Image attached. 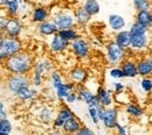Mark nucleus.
Instances as JSON below:
<instances>
[{
    "mask_svg": "<svg viewBox=\"0 0 152 135\" xmlns=\"http://www.w3.org/2000/svg\"><path fill=\"white\" fill-rule=\"evenodd\" d=\"M5 69L12 75H29L33 69L34 59L27 51H20L18 54L6 58Z\"/></svg>",
    "mask_w": 152,
    "mask_h": 135,
    "instance_id": "obj_1",
    "label": "nucleus"
},
{
    "mask_svg": "<svg viewBox=\"0 0 152 135\" xmlns=\"http://www.w3.org/2000/svg\"><path fill=\"white\" fill-rule=\"evenodd\" d=\"M53 63L48 58H40L34 62L32 72L29 75L31 78V85L34 87H40L42 86L45 82V76L48 75L50 71H53Z\"/></svg>",
    "mask_w": 152,
    "mask_h": 135,
    "instance_id": "obj_2",
    "label": "nucleus"
},
{
    "mask_svg": "<svg viewBox=\"0 0 152 135\" xmlns=\"http://www.w3.org/2000/svg\"><path fill=\"white\" fill-rule=\"evenodd\" d=\"M5 90L7 93L15 97L21 89L31 86V78L29 75H12L6 78L5 80Z\"/></svg>",
    "mask_w": 152,
    "mask_h": 135,
    "instance_id": "obj_3",
    "label": "nucleus"
},
{
    "mask_svg": "<svg viewBox=\"0 0 152 135\" xmlns=\"http://www.w3.org/2000/svg\"><path fill=\"white\" fill-rule=\"evenodd\" d=\"M126 54H128V50L121 48L117 43H115L114 40L107 43L105 45V57L108 63L113 66L119 65L121 62L126 57Z\"/></svg>",
    "mask_w": 152,
    "mask_h": 135,
    "instance_id": "obj_4",
    "label": "nucleus"
},
{
    "mask_svg": "<svg viewBox=\"0 0 152 135\" xmlns=\"http://www.w3.org/2000/svg\"><path fill=\"white\" fill-rule=\"evenodd\" d=\"M52 21L55 23L58 30L74 28L76 26L74 14L69 9H57L56 12L52 15Z\"/></svg>",
    "mask_w": 152,
    "mask_h": 135,
    "instance_id": "obj_5",
    "label": "nucleus"
},
{
    "mask_svg": "<svg viewBox=\"0 0 152 135\" xmlns=\"http://www.w3.org/2000/svg\"><path fill=\"white\" fill-rule=\"evenodd\" d=\"M69 49L72 50L73 55L78 59H86L90 54V44L84 38H77L72 41L69 44Z\"/></svg>",
    "mask_w": 152,
    "mask_h": 135,
    "instance_id": "obj_6",
    "label": "nucleus"
},
{
    "mask_svg": "<svg viewBox=\"0 0 152 135\" xmlns=\"http://www.w3.org/2000/svg\"><path fill=\"white\" fill-rule=\"evenodd\" d=\"M21 50H22V43L19 39L7 38V36L4 35V42H2L1 51H2V55H4L5 59L18 54Z\"/></svg>",
    "mask_w": 152,
    "mask_h": 135,
    "instance_id": "obj_7",
    "label": "nucleus"
},
{
    "mask_svg": "<svg viewBox=\"0 0 152 135\" xmlns=\"http://www.w3.org/2000/svg\"><path fill=\"white\" fill-rule=\"evenodd\" d=\"M150 42H151L150 32L146 34H143V35H133V36H131L129 50H131L132 53H137V54L144 53L148 50Z\"/></svg>",
    "mask_w": 152,
    "mask_h": 135,
    "instance_id": "obj_8",
    "label": "nucleus"
},
{
    "mask_svg": "<svg viewBox=\"0 0 152 135\" xmlns=\"http://www.w3.org/2000/svg\"><path fill=\"white\" fill-rule=\"evenodd\" d=\"M75 92L77 95V101H84L88 106H94V107L99 105L95 93L93 91H90L84 84L76 85Z\"/></svg>",
    "mask_w": 152,
    "mask_h": 135,
    "instance_id": "obj_9",
    "label": "nucleus"
},
{
    "mask_svg": "<svg viewBox=\"0 0 152 135\" xmlns=\"http://www.w3.org/2000/svg\"><path fill=\"white\" fill-rule=\"evenodd\" d=\"M22 23L19 18H7L5 28H4V35L7 38H15L19 39L22 33Z\"/></svg>",
    "mask_w": 152,
    "mask_h": 135,
    "instance_id": "obj_10",
    "label": "nucleus"
},
{
    "mask_svg": "<svg viewBox=\"0 0 152 135\" xmlns=\"http://www.w3.org/2000/svg\"><path fill=\"white\" fill-rule=\"evenodd\" d=\"M118 116H119V110L115 106H110L104 108V114L102 119V123L107 129H114L115 126L118 123Z\"/></svg>",
    "mask_w": 152,
    "mask_h": 135,
    "instance_id": "obj_11",
    "label": "nucleus"
},
{
    "mask_svg": "<svg viewBox=\"0 0 152 135\" xmlns=\"http://www.w3.org/2000/svg\"><path fill=\"white\" fill-rule=\"evenodd\" d=\"M138 76L148 77L152 76V55H144L136 61Z\"/></svg>",
    "mask_w": 152,
    "mask_h": 135,
    "instance_id": "obj_12",
    "label": "nucleus"
},
{
    "mask_svg": "<svg viewBox=\"0 0 152 135\" xmlns=\"http://www.w3.org/2000/svg\"><path fill=\"white\" fill-rule=\"evenodd\" d=\"M73 116H75L74 112L67 105H61V107L56 111V116H55V118L52 121L53 122V128L61 129L62 126H63V123H64V121Z\"/></svg>",
    "mask_w": 152,
    "mask_h": 135,
    "instance_id": "obj_13",
    "label": "nucleus"
},
{
    "mask_svg": "<svg viewBox=\"0 0 152 135\" xmlns=\"http://www.w3.org/2000/svg\"><path fill=\"white\" fill-rule=\"evenodd\" d=\"M95 96L102 107L107 108V107L114 106V96H113V93L109 89H107L104 86H98Z\"/></svg>",
    "mask_w": 152,
    "mask_h": 135,
    "instance_id": "obj_14",
    "label": "nucleus"
},
{
    "mask_svg": "<svg viewBox=\"0 0 152 135\" xmlns=\"http://www.w3.org/2000/svg\"><path fill=\"white\" fill-rule=\"evenodd\" d=\"M122 71H123V75L124 78H133L138 77V71H137V63H136V59L133 58L125 57L119 64Z\"/></svg>",
    "mask_w": 152,
    "mask_h": 135,
    "instance_id": "obj_15",
    "label": "nucleus"
},
{
    "mask_svg": "<svg viewBox=\"0 0 152 135\" xmlns=\"http://www.w3.org/2000/svg\"><path fill=\"white\" fill-rule=\"evenodd\" d=\"M69 42L63 40L60 35H53L52 39L49 41V50L53 53V54H62L64 53L66 50L69 49Z\"/></svg>",
    "mask_w": 152,
    "mask_h": 135,
    "instance_id": "obj_16",
    "label": "nucleus"
},
{
    "mask_svg": "<svg viewBox=\"0 0 152 135\" xmlns=\"http://www.w3.org/2000/svg\"><path fill=\"white\" fill-rule=\"evenodd\" d=\"M88 77H89L88 71H87L83 66H75V68L70 69V71L68 72L69 82L75 83L76 85L84 84V83L87 82Z\"/></svg>",
    "mask_w": 152,
    "mask_h": 135,
    "instance_id": "obj_17",
    "label": "nucleus"
},
{
    "mask_svg": "<svg viewBox=\"0 0 152 135\" xmlns=\"http://www.w3.org/2000/svg\"><path fill=\"white\" fill-rule=\"evenodd\" d=\"M50 12L46 6H34L31 11V21L34 23H41L49 19Z\"/></svg>",
    "mask_w": 152,
    "mask_h": 135,
    "instance_id": "obj_18",
    "label": "nucleus"
},
{
    "mask_svg": "<svg viewBox=\"0 0 152 135\" xmlns=\"http://www.w3.org/2000/svg\"><path fill=\"white\" fill-rule=\"evenodd\" d=\"M37 30H38L39 35L43 36V38H49V36H53L57 34L58 29L55 26V23L52 21L50 19L46 20L41 23H38V27H37Z\"/></svg>",
    "mask_w": 152,
    "mask_h": 135,
    "instance_id": "obj_19",
    "label": "nucleus"
},
{
    "mask_svg": "<svg viewBox=\"0 0 152 135\" xmlns=\"http://www.w3.org/2000/svg\"><path fill=\"white\" fill-rule=\"evenodd\" d=\"M81 126H82L81 120L76 116H73L64 121L61 131L64 133V135H74L78 132Z\"/></svg>",
    "mask_w": 152,
    "mask_h": 135,
    "instance_id": "obj_20",
    "label": "nucleus"
},
{
    "mask_svg": "<svg viewBox=\"0 0 152 135\" xmlns=\"http://www.w3.org/2000/svg\"><path fill=\"white\" fill-rule=\"evenodd\" d=\"M73 14H74L76 26H80V27L87 26L90 22V20H91V17L87 13V11L83 8V6L76 7L75 9H74V12H73Z\"/></svg>",
    "mask_w": 152,
    "mask_h": 135,
    "instance_id": "obj_21",
    "label": "nucleus"
},
{
    "mask_svg": "<svg viewBox=\"0 0 152 135\" xmlns=\"http://www.w3.org/2000/svg\"><path fill=\"white\" fill-rule=\"evenodd\" d=\"M108 25H109V28L114 32H119V30H123L126 26V21L124 19V17L119 15V14H110L108 17Z\"/></svg>",
    "mask_w": 152,
    "mask_h": 135,
    "instance_id": "obj_22",
    "label": "nucleus"
},
{
    "mask_svg": "<svg viewBox=\"0 0 152 135\" xmlns=\"http://www.w3.org/2000/svg\"><path fill=\"white\" fill-rule=\"evenodd\" d=\"M130 41H131V34H130L129 30L123 29V30L116 32V34H115V36H114V42L117 43L121 48L129 50Z\"/></svg>",
    "mask_w": 152,
    "mask_h": 135,
    "instance_id": "obj_23",
    "label": "nucleus"
},
{
    "mask_svg": "<svg viewBox=\"0 0 152 135\" xmlns=\"http://www.w3.org/2000/svg\"><path fill=\"white\" fill-rule=\"evenodd\" d=\"M38 96H39L38 87H34V86L32 87V85L21 89L19 92L15 95V97L19 99L20 101H29V100H34V99L38 98Z\"/></svg>",
    "mask_w": 152,
    "mask_h": 135,
    "instance_id": "obj_24",
    "label": "nucleus"
},
{
    "mask_svg": "<svg viewBox=\"0 0 152 135\" xmlns=\"http://www.w3.org/2000/svg\"><path fill=\"white\" fill-rule=\"evenodd\" d=\"M134 21L140 23L142 26L146 27L148 29L152 28V9H145V11H139L136 12Z\"/></svg>",
    "mask_w": 152,
    "mask_h": 135,
    "instance_id": "obj_25",
    "label": "nucleus"
},
{
    "mask_svg": "<svg viewBox=\"0 0 152 135\" xmlns=\"http://www.w3.org/2000/svg\"><path fill=\"white\" fill-rule=\"evenodd\" d=\"M75 83H73V82H64L60 87H57L56 90L54 91V93H55V97L57 98V100L63 101L66 99V97L69 95V92L75 91Z\"/></svg>",
    "mask_w": 152,
    "mask_h": 135,
    "instance_id": "obj_26",
    "label": "nucleus"
},
{
    "mask_svg": "<svg viewBox=\"0 0 152 135\" xmlns=\"http://www.w3.org/2000/svg\"><path fill=\"white\" fill-rule=\"evenodd\" d=\"M124 112H125L126 116H129L130 118H132V119H136V120L142 119L144 116V114H145L143 107L139 106L138 104H134V103L126 104L125 105V108H124Z\"/></svg>",
    "mask_w": 152,
    "mask_h": 135,
    "instance_id": "obj_27",
    "label": "nucleus"
},
{
    "mask_svg": "<svg viewBox=\"0 0 152 135\" xmlns=\"http://www.w3.org/2000/svg\"><path fill=\"white\" fill-rule=\"evenodd\" d=\"M54 108L49 106H42L38 111V119L42 123H49L54 119Z\"/></svg>",
    "mask_w": 152,
    "mask_h": 135,
    "instance_id": "obj_28",
    "label": "nucleus"
},
{
    "mask_svg": "<svg viewBox=\"0 0 152 135\" xmlns=\"http://www.w3.org/2000/svg\"><path fill=\"white\" fill-rule=\"evenodd\" d=\"M25 0H10V4L5 8L7 18H19L20 6Z\"/></svg>",
    "mask_w": 152,
    "mask_h": 135,
    "instance_id": "obj_29",
    "label": "nucleus"
},
{
    "mask_svg": "<svg viewBox=\"0 0 152 135\" xmlns=\"http://www.w3.org/2000/svg\"><path fill=\"white\" fill-rule=\"evenodd\" d=\"M82 6L91 18L97 15L101 12V5L97 0H86Z\"/></svg>",
    "mask_w": 152,
    "mask_h": 135,
    "instance_id": "obj_30",
    "label": "nucleus"
},
{
    "mask_svg": "<svg viewBox=\"0 0 152 135\" xmlns=\"http://www.w3.org/2000/svg\"><path fill=\"white\" fill-rule=\"evenodd\" d=\"M48 79H49V84H50V87L53 89V91H55L57 87H60L64 83L62 75L56 70H53L48 74Z\"/></svg>",
    "mask_w": 152,
    "mask_h": 135,
    "instance_id": "obj_31",
    "label": "nucleus"
},
{
    "mask_svg": "<svg viewBox=\"0 0 152 135\" xmlns=\"http://www.w3.org/2000/svg\"><path fill=\"white\" fill-rule=\"evenodd\" d=\"M57 35H60L62 39L68 41L69 43H70L72 41L76 40L77 38H80V33H78V30L76 29L75 27H74V28H68V29L58 30V32H57Z\"/></svg>",
    "mask_w": 152,
    "mask_h": 135,
    "instance_id": "obj_32",
    "label": "nucleus"
},
{
    "mask_svg": "<svg viewBox=\"0 0 152 135\" xmlns=\"http://www.w3.org/2000/svg\"><path fill=\"white\" fill-rule=\"evenodd\" d=\"M132 6L136 12L152 9V0H132Z\"/></svg>",
    "mask_w": 152,
    "mask_h": 135,
    "instance_id": "obj_33",
    "label": "nucleus"
},
{
    "mask_svg": "<svg viewBox=\"0 0 152 135\" xmlns=\"http://www.w3.org/2000/svg\"><path fill=\"white\" fill-rule=\"evenodd\" d=\"M129 32H130L131 36H133V35H143V34H146V33H149V32H150V29H148L146 27L142 26L140 23H138V22L133 21L132 25L130 26Z\"/></svg>",
    "mask_w": 152,
    "mask_h": 135,
    "instance_id": "obj_34",
    "label": "nucleus"
},
{
    "mask_svg": "<svg viewBox=\"0 0 152 135\" xmlns=\"http://www.w3.org/2000/svg\"><path fill=\"white\" fill-rule=\"evenodd\" d=\"M139 86H140L142 91L145 92L146 95L152 93V76L142 77L140 82H139Z\"/></svg>",
    "mask_w": 152,
    "mask_h": 135,
    "instance_id": "obj_35",
    "label": "nucleus"
},
{
    "mask_svg": "<svg viewBox=\"0 0 152 135\" xmlns=\"http://www.w3.org/2000/svg\"><path fill=\"white\" fill-rule=\"evenodd\" d=\"M109 76L113 79H116V80H119V79L124 78V75H123V71H122L121 66H113L109 70Z\"/></svg>",
    "mask_w": 152,
    "mask_h": 135,
    "instance_id": "obj_36",
    "label": "nucleus"
},
{
    "mask_svg": "<svg viewBox=\"0 0 152 135\" xmlns=\"http://www.w3.org/2000/svg\"><path fill=\"white\" fill-rule=\"evenodd\" d=\"M13 129V126H12V122L6 118V119H2L0 120V132H4V133H11Z\"/></svg>",
    "mask_w": 152,
    "mask_h": 135,
    "instance_id": "obj_37",
    "label": "nucleus"
},
{
    "mask_svg": "<svg viewBox=\"0 0 152 135\" xmlns=\"http://www.w3.org/2000/svg\"><path fill=\"white\" fill-rule=\"evenodd\" d=\"M88 114L90 116L91 121L94 125H98L99 119H98V114H97V108L94 106H88Z\"/></svg>",
    "mask_w": 152,
    "mask_h": 135,
    "instance_id": "obj_38",
    "label": "nucleus"
},
{
    "mask_svg": "<svg viewBox=\"0 0 152 135\" xmlns=\"http://www.w3.org/2000/svg\"><path fill=\"white\" fill-rule=\"evenodd\" d=\"M113 87H114V93L116 96L121 95V93H123L125 91V85L122 82H115V83H113Z\"/></svg>",
    "mask_w": 152,
    "mask_h": 135,
    "instance_id": "obj_39",
    "label": "nucleus"
},
{
    "mask_svg": "<svg viewBox=\"0 0 152 135\" xmlns=\"http://www.w3.org/2000/svg\"><path fill=\"white\" fill-rule=\"evenodd\" d=\"M76 134L77 135H95V133H94V131H93V129H90L88 126L82 125V126L80 127V129H78V132H77Z\"/></svg>",
    "mask_w": 152,
    "mask_h": 135,
    "instance_id": "obj_40",
    "label": "nucleus"
},
{
    "mask_svg": "<svg viewBox=\"0 0 152 135\" xmlns=\"http://www.w3.org/2000/svg\"><path fill=\"white\" fill-rule=\"evenodd\" d=\"M67 105H70V104H74L77 101V95H76L75 91H72V92H69V95L66 97V99L63 100Z\"/></svg>",
    "mask_w": 152,
    "mask_h": 135,
    "instance_id": "obj_41",
    "label": "nucleus"
},
{
    "mask_svg": "<svg viewBox=\"0 0 152 135\" xmlns=\"http://www.w3.org/2000/svg\"><path fill=\"white\" fill-rule=\"evenodd\" d=\"M114 129H115L116 135H128V129H126V127L123 126V125H121L119 122L115 126Z\"/></svg>",
    "mask_w": 152,
    "mask_h": 135,
    "instance_id": "obj_42",
    "label": "nucleus"
},
{
    "mask_svg": "<svg viewBox=\"0 0 152 135\" xmlns=\"http://www.w3.org/2000/svg\"><path fill=\"white\" fill-rule=\"evenodd\" d=\"M7 20V15L5 14H0V36L4 35V28H5V23Z\"/></svg>",
    "mask_w": 152,
    "mask_h": 135,
    "instance_id": "obj_43",
    "label": "nucleus"
},
{
    "mask_svg": "<svg viewBox=\"0 0 152 135\" xmlns=\"http://www.w3.org/2000/svg\"><path fill=\"white\" fill-rule=\"evenodd\" d=\"M7 118V112H6V106L4 101H0V120Z\"/></svg>",
    "mask_w": 152,
    "mask_h": 135,
    "instance_id": "obj_44",
    "label": "nucleus"
},
{
    "mask_svg": "<svg viewBox=\"0 0 152 135\" xmlns=\"http://www.w3.org/2000/svg\"><path fill=\"white\" fill-rule=\"evenodd\" d=\"M29 2H32L33 0H28ZM53 0H34V2L37 4V6H47L52 2Z\"/></svg>",
    "mask_w": 152,
    "mask_h": 135,
    "instance_id": "obj_45",
    "label": "nucleus"
},
{
    "mask_svg": "<svg viewBox=\"0 0 152 135\" xmlns=\"http://www.w3.org/2000/svg\"><path fill=\"white\" fill-rule=\"evenodd\" d=\"M47 135H64V133L58 128H53L47 133Z\"/></svg>",
    "mask_w": 152,
    "mask_h": 135,
    "instance_id": "obj_46",
    "label": "nucleus"
},
{
    "mask_svg": "<svg viewBox=\"0 0 152 135\" xmlns=\"http://www.w3.org/2000/svg\"><path fill=\"white\" fill-rule=\"evenodd\" d=\"M2 42H4V35H2V36H0V62H4V61H5V58H4V55H2V51H1Z\"/></svg>",
    "mask_w": 152,
    "mask_h": 135,
    "instance_id": "obj_47",
    "label": "nucleus"
},
{
    "mask_svg": "<svg viewBox=\"0 0 152 135\" xmlns=\"http://www.w3.org/2000/svg\"><path fill=\"white\" fill-rule=\"evenodd\" d=\"M10 4V0H0V8H6Z\"/></svg>",
    "mask_w": 152,
    "mask_h": 135,
    "instance_id": "obj_48",
    "label": "nucleus"
},
{
    "mask_svg": "<svg viewBox=\"0 0 152 135\" xmlns=\"http://www.w3.org/2000/svg\"><path fill=\"white\" fill-rule=\"evenodd\" d=\"M2 89H4V84H2V80L0 79V95H1V91H2Z\"/></svg>",
    "mask_w": 152,
    "mask_h": 135,
    "instance_id": "obj_49",
    "label": "nucleus"
},
{
    "mask_svg": "<svg viewBox=\"0 0 152 135\" xmlns=\"http://www.w3.org/2000/svg\"><path fill=\"white\" fill-rule=\"evenodd\" d=\"M0 135H10L8 133H4V132H0Z\"/></svg>",
    "mask_w": 152,
    "mask_h": 135,
    "instance_id": "obj_50",
    "label": "nucleus"
},
{
    "mask_svg": "<svg viewBox=\"0 0 152 135\" xmlns=\"http://www.w3.org/2000/svg\"><path fill=\"white\" fill-rule=\"evenodd\" d=\"M74 135H77V134H74Z\"/></svg>",
    "mask_w": 152,
    "mask_h": 135,
    "instance_id": "obj_51",
    "label": "nucleus"
}]
</instances>
